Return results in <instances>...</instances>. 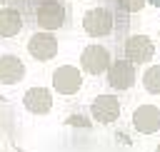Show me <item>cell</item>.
<instances>
[{
    "mask_svg": "<svg viewBox=\"0 0 160 152\" xmlns=\"http://www.w3.org/2000/svg\"><path fill=\"white\" fill-rule=\"evenodd\" d=\"M65 20H68V10H65V5L60 0H42L35 7V22L45 32H52V30L62 27Z\"/></svg>",
    "mask_w": 160,
    "mask_h": 152,
    "instance_id": "obj_1",
    "label": "cell"
},
{
    "mask_svg": "<svg viewBox=\"0 0 160 152\" xmlns=\"http://www.w3.org/2000/svg\"><path fill=\"white\" fill-rule=\"evenodd\" d=\"M22 105L32 115H48L52 110V92L48 87H30L22 95Z\"/></svg>",
    "mask_w": 160,
    "mask_h": 152,
    "instance_id": "obj_10",
    "label": "cell"
},
{
    "mask_svg": "<svg viewBox=\"0 0 160 152\" xmlns=\"http://www.w3.org/2000/svg\"><path fill=\"white\" fill-rule=\"evenodd\" d=\"M110 65H112L110 50L102 47V45H98V42L88 45V47L80 52V67H82V72H88V75H102V72L110 70Z\"/></svg>",
    "mask_w": 160,
    "mask_h": 152,
    "instance_id": "obj_2",
    "label": "cell"
},
{
    "mask_svg": "<svg viewBox=\"0 0 160 152\" xmlns=\"http://www.w3.org/2000/svg\"><path fill=\"white\" fill-rule=\"evenodd\" d=\"M112 25H115L112 12L108 7H102V5L100 7H90L82 15V30L90 37H105V35H110L112 32Z\"/></svg>",
    "mask_w": 160,
    "mask_h": 152,
    "instance_id": "obj_3",
    "label": "cell"
},
{
    "mask_svg": "<svg viewBox=\"0 0 160 152\" xmlns=\"http://www.w3.org/2000/svg\"><path fill=\"white\" fill-rule=\"evenodd\" d=\"M28 52H30L35 60H40V62L52 60V57L58 55V37H55L52 32L38 30V32L30 35V40H28Z\"/></svg>",
    "mask_w": 160,
    "mask_h": 152,
    "instance_id": "obj_5",
    "label": "cell"
},
{
    "mask_svg": "<svg viewBox=\"0 0 160 152\" xmlns=\"http://www.w3.org/2000/svg\"><path fill=\"white\" fill-rule=\"evenodd\" d=\"M132 127L142 135H155L160 130V107L155 105H140L132 112Z\"/></svg>",
    "mask_w": 160,
    "mask_h": 152,
    "instance_id": "obj_9",
    "label": "cell"
},
{
    "mask_svg": "<svg viewBox=\"0 0 160 152\" xmlns=\"http://www.w3.org/2000/svg\"><path fill=\"white\" fill-rule=\"evenodd\" d=\"M65 122H68L70 127H85V130H88V127L92 125V122H90V120H88L85 115H80V112H72V115H70V117H68Z\"/></svg>",
    "mask_w": 160,
    "mask_h": 152,
    "instance_id": "obj_15",
    "label": "cell"
},
{
    "mask_svg": "<svg viewBox=\"0 0 160 152\" xmlns=\"http://www.w3.org/2000/svg\"><path fill=\"white\" fill-rule=\"evenodd\" d=\"M82 87V72L72 65H60L52 72V90L60 95H75Z\"/></svg>",
    "mask_w": 160,
    "mask_h": 152,
    "instance_id": "obj_4",
    "label": "cell"
},
{
    "mask_svg": "<svg viewBox=\"0 0 160 152\" xmlns=\"http://www.w3.org/2000/svg\"><path fill=\"white\" fill-rule=\"evenodd\" d=\"M155 152H160V142H158V147H155Z\"/></svg>",
    "mask_w": 160,
    "mask_h": 152,
    "instance_id": "obj_16",
    "label": "cell"
},
{
    "mask_svg": "<svg viewBox=\"0 0 160 152\" xmlns=\"http://www.w3.org/2000/svg\"><path fill=\"white\" fill-rule=\"evenodd\" d=\"M5 2H8V0H0V5H2V7H5Z\"/></svg>",
    "mask_w": 160,
    "mask_h": 152,
    "instance_id": "obj_17",
    "label": "cell"
},
{
    "mask_svg": "<svg viewBox=\"0 0 160 152\" xmlns=\"http://www.w3.org/2000/svg\"><path fill=\"white\" fill-rule=\"evenodd\" d=\"M25 77V62L18 55H0V85H18Z\"/></svg>",
    "mask_w": 160,
    "mask_h": 152,
    "instance_id": "obj_11",
    "label": "cell"
},
{
    "mask_svg": "<svg viewBox=\"0 0 160 152\" xmlns=\"http://www.w3.org/2000/svg\"><path fill=\"white\" fill-rule=\"evenodd\" d=\"M108 75V85L112 90H130L135 85V65L130 60H112L110 70L105 72Z\"/></svg>",
    "mask_w": 160,
    "mask_h": 152,
    "instance_id": "obj_7",
    "label": "cell"
},
{
    "mask_svg": "<svg viewBox=\"0 0 160 152\" xmlns=\"http://www.w3.org/2000/svg\"><path fill=\"white\" fill-rule=\"evenodd\" d=\"M90 115L100 125H110L120 117V100L115 95H98L90 105Z\"/></svg>",
    "mask_w": 160,
    "mask_h": 152,
    "instance_id": "obj_8",
    "label": "cell"
},
{
    "mask_svg": "<svg viewBox=\"0 0 160 152\" xmlns=\"http://www.w3.org/2000/svg\"><path fill=\"white\" fill-rule=\"evenodd\" d=\"M118 7L125 12H138L145 7V0H118Z\"/></svg>",
    "mask_w": 160,
    "mask_h": 152,
    "instance_id": "obj_14",
    "label": "cell"
},
{
    "mask_svg": "<svg viewBox=\"0 0 160 152\" xmlns=\"http://www.w3.org/2000/svg\"><path fill=\"white\" fill-rule=\"evenodd\" d=\"M152 55H155V45L148 35H130L125 40V60H130L132 65L150 62Z\"/></svg>",
    "mask_w": 160,
    "mask_h": 152,
    "instance_id": "obj_6",
    "label": "cell"
},
{
    "mask_svg": "<svg viewBox=\"0 0 160 152\" xmlns=\"http://www.w3.org/2000/svg\"><path fill=\"white\" fill-rule=\"evenodd\" d=\"M22 30V15L15 7H0V37H12Z\"/></svg>",
    "mask_w": 160,
    "mask_h": 152,
    "instance_id": "obj_12",
    "label": "cell"
},
{
    "mask_svg": "<svg viewBox=\"0 0 160 152\" xmlns=\"http://www.w3.org/2000/svg\"><path fill=\"white\" fill-rule=\"evenodd\" d=\"M142 87L150 95H160V65H150L142 72Z\"/></svg>",
    "mask_w": 160,
    "mask_h": 152,
    "instance_id": "obj_13",
    "label": "cell"
}]
</instances>
